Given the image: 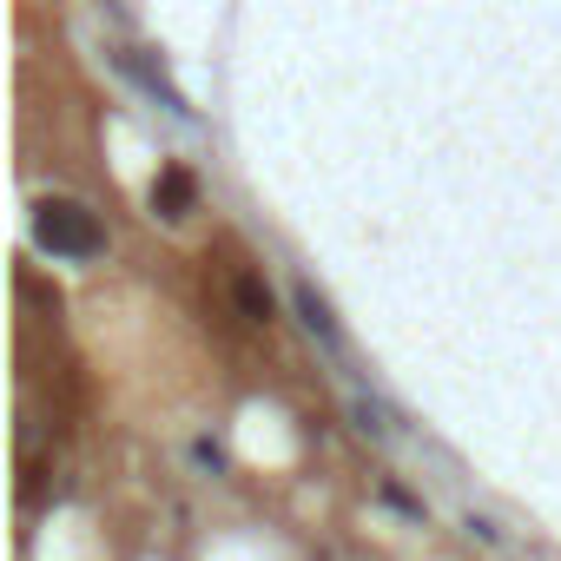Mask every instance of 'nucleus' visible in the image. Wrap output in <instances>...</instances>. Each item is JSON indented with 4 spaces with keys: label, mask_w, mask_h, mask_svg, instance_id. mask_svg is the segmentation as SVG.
<instances>
[{
    "label": "nucleus",
    "mask_w": 561,
    "mask_h": 561,
    "mask_svg": "<svg viewBox=\"0 0 561 561\" xmlns=\"http://www.w3.org/2000/svg\"><path fill=\"white\" fill-rule=\"evenodd\" d=\"M231 298H238V311L251 318V324H271V291H264V277H238V285H231Z\"/></svg>",
    "instance_id": "obj_4"
},
{
    "label": "nucleus",
    "mask_w": 561,
    "mask_h": 561,
    "mask_svg": "<svg viewBox=\"0 0 561 561\" xmlns=\"http://www.w3.org/2000/svg\"><path fill=\"white\" fill-rule=\"evenodd\" d=\"M34 238H41L54 257H100V251H106L100 218H93L87 205H73V198H41V205H34Z\"/></svg>",
    "instance_id": "obj_1"
},
{
    "label": "nucleus",
    "mask_w": 561,
    "mask_h": 561,
    "mask_svg": "<svg viewBox=\"0 0 561 561\" xmlns=\"http://www.w3.org/2000/svg\"><path fill=\"white\" fill-rule=\"evenodd\" d=\"M192 205H198V179H192L185 165H165V172L152 179V211H159V218H185Z\"/></svg>",
    "instance_id": "obj_2"
},
{
    "label": "nucleus",
    "mask_w": 561,
    "mask_h": 561,
    "mask_svg": "<svg viewBox=\"0 0 561 561\" xmlns=\"http://www.w3.org/2000/svg\"><path fill=\"white\" fill-rule=\"evenodd\" d=\"M298 311H305V324L324 337V344H344V331H337V318H331V305L311 291V285H298Z\"/></svg>",
    "instance_id": "obj_3"
}]
</instances>
